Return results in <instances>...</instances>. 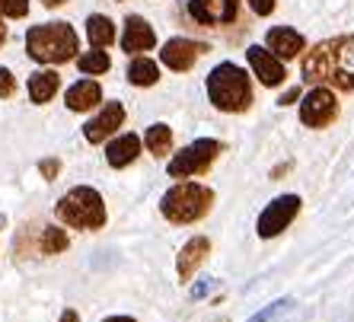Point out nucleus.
Listing matches in <instances>:
<instances>
[{
	"label": "nucleus",
	"instance_id": "nucleus-34",
	"mask_svg": "<svg viewBox=\"0 0 354 322\" xmlns=\"http://www.w3.org/2000/svg\"><path fill=\"white\" fill-rule=\"evenodd\" d=\"M3 41H7V26L0 23V45H3Z\"/></svg>",
	"mask_w": 354,
	"mask_h": 322
},
{
	"label": "nucleus",
	"instance_id": "nucleus-18",
	"mask_svg": "<svg viewBox=\"0 0 354 322\" xmlns=\"http://www.w3.org/2000/svg\"><path fill=\"white\" fill-rule=\"evenodd\" d=\"M61 90V74L58 70H35L29 77V100L32 102H51L55 100V93Z\"/></svg>",
	"mask_w": 354,
	"mask_h": 322
},
{
	"label": "nucleus",
	"instance_id": "nucleus-17",
	"mask_svg": "<svg viewBox=\"0 0 354 322\" xmlns=\"http://www.w3.org/2000/svg\"><path fill=\"white\" fill-rule=\"evenodd\" d=\"M211 252V243H207V236H192L185 246H182L179 258H176V268H179V278H192L195 274V268L201 262H205V256Z\"/></svg>",
	"mask_w": 354,
	"mask_h": 322
},
{
	"label": "nucleus",
	"instance_id": "nucleus-24",
	"mask_svg": "<svg viewBox=\"0 0 354 322\" xmlns=\"http://www.w3.org/2000/svg\"><path fill=\"white\" fill-rule=\"evenodd\" d=\"M290 306H294V300L290 297H281V300H274L272 306H265V310H259L252 319H246V322H272V319H278L281 313H288Z\"/></svg>",
	"mask_w": 354,
	"mask_h": 322
},
{
	"label": "nucleus",
	"instance_id": "nucleus-19",
	"mask_svg": "<svg viewBox=\"0 0 354 322\" xmlns=\"http://www.w3.org/2000/svg\"><path fill=\"white\" fill-rule=\"evenodd\" d=\"M86 39H90L93 48H109V45L118 39L115 23H112L106 13H90V17H86Z\"/></svg>",
	"mask_w": 354,
	"mask_h": 322
},
{
	"label": "nucleus",
	"instance_id": "nucleus-23",
	"mask_svg": "<svg viewBox=\"0 0 354 322\" xmlns=\"http://www.w3.org/2000/svg\"><path fill=\"white\" fill-rule=\"evenodd\" d=\"M64 249H67V233L61 227H45L41 230V252L45 256H58Z\"/></svg>",
	"mask_w": 354,
	"mask_h": 322
},
{
	"label": "nucleus",
	"instance_id": "nucleus-28",
	"mask_svg": "<svg viewBox=\"0 0 354 322\" xmlns=\"http://www.w3.org/2000/svg\"><path fill=\"white\" fill-rule=\"evenodd\" d=\"M39 173H41V179H58V173H61V160H41L39 163Z\"/></svg>",
	"mask_w": 354,
	"mask_h": 322
},
{
	"label": "nucleus",
	"instance_id": "nucleus-4",
	"mask_svg": "<svg viewBox=\"0 0 354 322\" xmlns=\"http://www.w3.org/2000/svg\"><path fill=\"white\" fill-rule=\"evenodd\" d=\"M214 205V191L207 185H198V182H179L163 195L160 201V211H163L166 220L173 223H195L211 211Z\"/></svg>",
	"mask_w": 354,
	"mask_h": 322
},
{
	"label": "nucleus",
	"instance_id": "nucleus-14",
	"mask_svg": "<svg viewBox=\"0 0 354 322\" xmlns=\"http://www.w3.org/2000/svg\"><path fill=\"white\" fill-rule=\"evenodd\" d=\"M157 45V32H153V26L147 23L144 17H128L124 19V29H122V51L124 55H144Z\"/></svg>",
	"mask_w": 354,
	"mask_h": 322
},
{
	"label": "nucleus",
	"instance_id": "nucleus-12",
	"mask_svg": "<svg viewBox=\"0 0 354 322\" xmlns=\"http://www.w3.org/2000/svg\"><path fill=\"white\" fill-rule=\"evenodd\" d=\"M122 124H124V106L122 102H106V106L99 108L96 118H90V122L83 124V138L90 144H102L106 138H112Z\"/></svg>",
	"mask_w": 354,
	"mask_h": 322
},
{
	"label": "nucleus",
	"instance_id": "nucleus-33",
	"mask_svg": "<svg viewBox=\"0 0 354 322\" xmlns=\"http://www.w3.org/2000/svg\"><path fill=\"white\" fill-rule=\"evenodd\" d=\"M41 3H45V7H61L64 0H41Z\"/></svg>",
	"mask_w": 354,
	"mask_h": 322
},
{
	"label": "nucleus",
	"instance_id": "nucleus-15",
	"mask_svg": "<svg viewBox=\"0 0 354 322\" xmlns=\"http://www.w3.org/2000/svg\"><path fill=\"white\" fill-rule=\"evenodd\" d=\"M64 102L71 112H90L102 102V86L96 80H77L74 86H67Z\"/></svg>",
	"mask_w": 354,
	"mask_h": 322
},
{
	"label": "nucleus",
	"instance_id": "nucleus-26",
	"mask_svg": "<svg viewBox=\"0 0 354 322\" xmlns=\"http://www.w3.org/2000/svg\"><path fill=\"white\" fill-rule=\"evenodd\" d=\"M13 93H17V77L7 67H0V100H10Z\"/></svg>",
	"mask_w": 354,
	"mask_h": 322
},
{
	"label": "nucleus",
	"instance_id": "nucleus-5",
	"mask_svg": "<svg viewBox=\"0 0 354 322\" xmlns=\"http://www.w3.org/2000/svg\"><path fill=\"white\" fill-rule=\"evenodd\" d=\"M55 214L74 230H99L106 223V205H102V195L96 189L77 185L55 205Z\"/></svg>",
	"mask_w": 354,
	"mask_h": 322
},
{
	"label": "nucleus",
	"instance_id": "nucleus-13",
	"mask_svg": "<svg viewBox=\"0 0 354 322\" xmlns=\"http://www.w3.org/2000/svg\"><path fill=\"white\" fill-rule=\"evenodd\" d=\"M265 45H268V51L278 61H294L297 55L306 51V39L297 29H290V26H272L265 32Z\"/></svg>",
	"mask_w": 354,
	"mask_h": 322
},
{
	"label": "nucleus",
	"instance_id": "nucleus-9",
	"mask_svg": "<svg viewBox=\"0 0 354 322\" xmlns=\"http://www.w3.org/2000/svg\"><path fill=\"white\" fill-rule=\"evenodd\" d=\"M205 51H207L205 41L182 39V35H176V39H169L163 45V51H160V61H163V67L176 70V74H185V70H192V67H195V61L201 58Z\"/></svg>",
	"mask_w": 354,
	"mask_h": 322
},
{
	"label": "nucleus",
	"instance_id": "nucleus-16",
	"mask_svg": "<svg viewBox=\"0 0 354 322\" xmlns=\"http://www.w3.org/2000/svg\"><path fill=\"white\" fill-rule=\"evenodd\" d=\"M140 157V138L138 134H118L115 141L106 147V163L112 169H124Z\"/></svg>",
	"mask_w": 354,
	"mask_h": 322
},
{
	"label": "nucleus",
	"instance_id": "nucleus-7",
	"mask_svg": "<svg viewBox=\"0 0 354 322\" xmlns=\"http://www.w3.org/2000/svg\"><path fill=\"white\" fill-rule=\"evenodd\" d=\"M335 115H338L335 93H332L329 86L316 83L313 90L304 96V102H300V122H304L306 128H326V124L335 122Z\"/></svg>",
	"mask_w": 354,
	"mask_h": 322
},
{
	"label": "nucleus",
	"instance_id": "nucleus-11",
	"mask_svg": "<svg viewBox=\"0 0 354 322\" xmlns=\"http://www.w3.org/2000/svg\"><path fill=\"white\" fill-rule=\"evenodd\" d=\"M246 61L249 67H252V74L259 77V83L262 86H281L284 83V77H288V70H284V61H278L268 48H262V45H249L246 48Z\"/></svg>",
	"mask_w": 354,
	"mask_h": 322
},
{
	"label": "nucleus",
	"instance_id": "nucleus-32",
	"mask_svg": "<svg viewBox=\"0 0 354 322\" xmlns=\"http://www.w3.org/2000/svg\"><path fill=\"white\" fill-rule=\"evenodd\" d=\"M102 322H138V319H131V316H109V319H102Z\"/></svg>",
	"mask_w": 354,
	"mask_h": 322
},
{
	"label": "nucleus",
	"instance_id": "nucleus-27",
	"mask_svg": "<svg viewBox=\"0 0 354 322\" xmlns=\"http://www.w3.org/2000/svg\"><path fill=\"white\" fill-rule=\"evenodd\" d=\"M249 7L256 17H272L274 7H278V0H249Z\"/></svg>",
	"mask_w": 354,
	"mask_h": 322
},
{
	"label": "nucleus",
	"instance_id": "nucleus-21",
	"mask_svg": "<svg viewBox=\"0 0 354 322\" xmlns=\"http://www.w3.org/2000/svg\"><path fill=\"white\" fill-rule=\"evenodd\" d=\"M144 144H147V150L153 157H166L169 147H173V131H169V124H163V122L150 124L147 131H144Z\"/></svg>",
	"mask_w": 354,
	"mask_h": 322
},
{
	"label": "nucleus",
	"instance_id": "nucleus-1",
	"mask_svg": "<svg viewBox=\"0 0 354 322\" xmlns=\"http://www.w3.org/2000/svg\"><path fill=\"white\" fill-rule=\"evenodd\" d=\"M304 80L354 93V35H335L304 55Z\"/></svg>",
	"mask_w": 354,
	"mask_h": 322
},
{
	"label": "nucleus",
	"instance_id": "nucleus-20",
	"mask_svg": "<svg viewBox=\"0 0 354 322\" xmlns=\"http://www.w3.org/2000/svg\"><path fill=\"white\" fill-rule=\"evenodd\" d=\"M157 80H160L157 61L144 58V55H134L131 64H128V83H131V86H153Z\"/></svg>",
	"mask_w": 354,
	"mask_h": 322
},
{
	"label": "nucleus",
	"instance_id": "nucleus-2",
	"mask_svg": "<svg viewBox=\"0 0 354 322\" xmlns=\"http://www.w3.org/2000/svg\"><path fill=\"white\" fill-rule=\"evenodd\" d=\"M77 51H80V39L74 26L64 19L39 23L26 32V55L39 64H67L71 58H77Z\"/></svg>",
	"mask_w": 354,
	"mask_h": 322
},
{
	"label": "nucleus",
	"instance_id": "nucleus-22",
	"mask_svg": "<svg viewBox=\"0 0 354 322\" xmlns=\"http://www.w3.org/2000/svg\"><path fill=\"white\" fill-rule=\"evenodd\" d=\"M77 67H80V74H106L109 67H112V61H109V55L102 48H93V51H86V55H80L77 58Z\"/></svg>",
	"mask_w": 354,
	"mask_h": 322
},
{
	"label": "nucleus",
	"instance_id": "nucleus-3",
	"mask_svg": "<svg viewBox=\"0 0 354 322\" xmlns=\"http://www.w3.org/2000/svg\"><path fill=\"white\" fill-rule=\"evenodd\" d=\"M207 100L211 106L221 108V112H246L252 106V83H249L246 70L233 61H223L217 64L211 74H207Z\"/></svg>",
	"mask_w": 354,
	"mask_h": 322
},
{
	"label": "nucleus",
	"instance_id": "nucleus-10",
	"mask_svg": "<svg viewBox=\"0 0 354 322\" xmlns=\"http://www.w3.org/2000/svg\"><path fill=\"white\" fill-rule=\"evenodd\" d=\"M189 17L198 26H227L239 19V0H189Z\"/></svg>",
	"mask_w": 354,
	"mask_h": 322
},
{
	"label": "nucleus",
	"instance_id": "nucleus-8",
	"mask_svg": "<svg viewBox=\"0 0 354 322\" xmlns=\"http://www.w3.org/2000/svg\"><path fill=\"white\" fill-rule=\"evenodd\" d=\"M300 205H304V201L297 198V195H278V198L259 214V223H256L259 236H262V240H272V236L284 233L290 227V220L297 217Z\"/></svg>",
	"mask_w": 354,
	"mask_h": 322
},
{
	"label": "nucleus",
	"instance_id": "nucleus-25",
	"mask_svg": "<svg viewBox=\"0 0 354 322\" xmlns=\"http://www.w3.org/2000/svg\"><path fill=\"white\" fill-rule=\"evenodd\" d=\"M29 13V0H0V19H23Z\"/></svg>",
	"mask_w": 354,
	"mask_h": 322
},
{
	"label": "nucleus",
	"instance_id": "nucleus-30",
	"mask_svg": "<svg viewBox=\"0 0 354 322\" xmlns=\"http://www.w3.org/2000/svg\"><path fill=\"white\" fill-rule=\"evenodd\" d=\"M300 100V86H290L288 93H284V96H281L278 100V106H294V102Z\"/></svg>",
	"mask_w": 354,
	"mask_h": 322
},
{
	"label": "nucleus",
	"instance_id": "nucleus-31",
	"mask_svg": "<svg viewBox=\"0 0 354 322\" xmlns=\"http://www.w3.org/2000/svg\"><path fill=\"white\" fill-rule=\"evenodd\" d=\"M58 322H80V316L74 313V310H64V313H61V319Z\"/></svg>",
	"mask_w": 354,
	"mask_h": 322
},
{
	"label": "nucleus",
	"instance_id": "nucleus-29",
	"mask_svg": "<svg viewBox=\"0 0 354 322\" xmlns=\"http://www.w3.org/2000/svg\"><path fill=\"white\" fill-rule=\"evenodd\" d=\"M214 278H201V281L195 284V287H192V300H201V297H207V294H211V290H214Z\"/></svg>",
	"mask_w": 354,
	"mask_h": 322
},
{
	"label": "nucleus",
	"instance_id": "nucleus-6",
	"mask_svg": "<svg viewBox=\"0 0 354 322\" xmlns=\"http://www.w3.org/2000/svg\"><path fill=\"white\" fill-rule=\"evenodd\" d=\"M217 153H221V144H217L214 138H201V141L182 147L179 153H173V160H169V176H173V179H189V176L205 173L207 166L217 160Z\"/></svg>",
	"mask_w": 354,
	"mask_h": 322
}]
</instances>
